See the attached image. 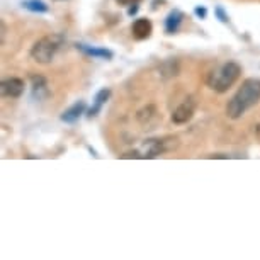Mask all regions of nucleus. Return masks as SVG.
<instances>
[{
    "instance_id": "obj_1",
    "label": "nucleus",
    "mask_w": 260,
    "mask_h": 260,
    "mask_svg": "<svg viewBox=\"0 0 260 260\" xmlns=\"http://www.w3.org/2000/svg\"><path fill=\"white\" fill-rule=\"evenodd\" d=\"M260 101V80L258 78H247L238 92L232 97L226 106V114L230 119H238L248 109H252Z\"/></svg>"
},
{
    "instance_id": "obj_2",
    "label": "nucleus",
    "mask_w": 260,
    "mask_h": 260,
    "mask_svg": "<svg viewBox=\"0 0 260 260\" xmlns=\"http://www.w3.org/2000/svg\"><path fill=\"white\" fill-rule=\"evenodd\" d=\"M240 73H242V68H240L238 63L235 61H228L221 65L219 68H216L208 75V85L213 89L214 92H226L230 87L233 85L235 82L238 80Z\"/></svg>"
},
{
    "instance_id": "obj_3",
    "label": "nucleus",
    "mask_w": 260,
    "mask_h": 260,
    "mask_svg": "<svg viewBox=\"0 0 260 260\" xmlns=\"http://www.w3.org/2000/svg\"><path fill=\"white\" fill-rule=\"evenodd\" d=\"M63 41H65V38L61 34H50V36L41 38L31 48V58L34 61L43 63V65L50 63L53 60V56L56 55V51L60 50Z\"/></svg>"
},
{
    "instance_id": "obj_4",
    "label": "nucleus",
    "mask_w": 260,
    "mask_h": 260,
    "mask_svg": "<svg viewBox=\"0 0 260 260\" xmlns=\"http://www.w3.org/2000/svg\"><path fill=\"white\" fill-rule=\"evenodd\" d=\"M0 89H2V95L4 97H12V99H16V97H21L22 92H24V80L21 78H7V80L2 82V85H0Z\"/></svg>"
},
{
    "instance_id": "obj_5",
    "label": "nucleus",
    "mask_w": 260,
    "mask_h": 260,
    "mask_svg": "<svg viewBox=\"0 0 260 260\" xmlns=\"http://www.w3.org/2000/svg\"><path fill=\"white\" fill-rule=\"evenodd\" d=\"M192 114H194V102L189 99V101L182 102V104L174 111L172 121H174L175 124H185L187 121H190Z\"/></svg>"
},
{
    "instance_id": "obj_6",
    "label": "nucleus",
    "mask_w": 260,
    "mask_h": 260,
    "mask_svg": "<svg viewBox=\"0 0 260 260\" xmlns=\"http://www.w3.org/2000/svg\"><path fill=\"white\" fill-rule=\"evenodd\" d=\"M131 31H133V36L136 39H148L151 36V32H153V24L148 19H136Z\"/></svg>"
},
{
    "instance_id": "obj_7",
    "label": "nucleus",
    "mask_w": 260,
    "mask_h": 260,
    "mask_svg": "<svg viewBox=\"0 0 260 260\" xmlns=\"http://www.w3.org/2000/svg\"><path fill=\"white\" fill-rule=\"evenodd\" d=\"M184 21V14L180 11H172L165 19V31L167 34H174L179 31L180 24Z\"/></svg>"
},
{
    "instance_id": "obj_8",
    "label": "nucleus",
    "mask_w": 260,
    "mask_h": 260,
    "mask_svg": "<svg viewBox=\"0 0 260 260\" xmlns=\"http://www.w3.org/2000/svg\"><path fill=\"white\" fill-rule=\"evenodd\" d=\"M77 50H80L83 55L92 56V58H104V60H111L112 51L106 50V48H94V46H87V45H77Z\"/></svg>"
},
{
    "instance_id": "obj_9",
    "label": "nucleus",
    "mask_w": 260,
    "mask_h": 260,
    "mask_svg": "<svg viewBox=\"0 0 260 260\" xmlns=\"http://www.w3.org/2000/svg\"><path fill=\"white\" fill-rule=\"evenodd\" d=\"M85 102L80 101V102H75L70 109H67L65 112L61 114V121L63 122H75L78 117H80L83 112H85Z\"/></svg>"
},
{
    "instance_id": "obj_10",
    "label": "nucleus",
    "mask_w": 260,
    "mask_h": 260,
    "mask_svg": "<svg viewBox=\"0 0 260 260\" xmlns=\"http://www.w3.org/2000/svg\"><path fill=\"white\" fill-rule=\"evenodd\" d=\"M109 95H111V90L109 89H102V90L97 92L95 101H94V106H92L90 109H89V117H94V116L99 114L101 109H102V106H104L106 102H107V99H109Z\"/></svg>"
},
{
    "instance_id": "obj_11",
    "label": "nucleus",
    "mask_w": 260,
    "mask_h": 260,
    "mask_svg": "<svg viewBox=\"0 0 260 260\" xmlns=\"http://www.w3.org/2000/svg\"><path fill=\"white\" fill-rule=\"evenodd\" d=\"M32 82V95L38 97V99H43V97L48 95V85H46V80L43 77H32L31 78Z\"/></svg>"
},
{
    "instance_id": "obj_12",
    "label": "nucleus",
    "mask_w": 260,
    "mask_h": 260,
    "mask_svg": "<svg viewBox=\"0 0 260 260\" xmlns=\"http://www.w3.org/2000/svg\"><path fill=\"white\" fill-rule=\"evenodd\" d=\"M22 7L31 12H38V14H45L50 11V7H48L43 0H24Z\"/></svg>"
},
{
    "instance_id": "obj_13",
    "label": "nucleus",
    "mask_w": 260,
    "mask_h": 260,
    "mask_svg": "<svg viewBox=\"0 0 260 260\" xmlns=\"http://www.w3.org/2000/svg\"><path fill=\"white\" fill-rule=\"evenodd\" d=\"M216 16L219 17V21H221V22H228V16H226V14H224V11H223L221 7L216 9Z\"/></svg>"
},
{
    "instance_id": "obj_14",
    "label": "nucleus",
    "mask_w": 260,
    "mask_h": 260,
    "mask_svg": "<svg viewBox=\"0 0 260 260\" xmlns=\"http://www.w3.org/2000/svg\"><path fill=\"white\" fill-rule=\"evenodd\" d=\"M116 2L121 6H136V4H140V0H116Z\"/></svg>"
},
{
    "instance_id": "obj_15",
    "label": "nucleus",
    "mask_w": 260,
    "mask_h": 260,
    "mask_svg": "<svg viewBox=\"0 0 260 260\" xmlns=\"http://www.w3.org/2000/svg\"><path fill=\"white\" fill-rule=\"evenodd\" d=\"M194 12H196V16H199V17H206V14H208V11H206V7H196L194 9Z\"/></svg>"
},
{
    "instance_id": "obj_16",
    "label": "nucleus",
    "mask_w": 260,
    "mask_h": 260,
    "mask_svg": "<svg viewBox=\"0 0 260 260\" xmlns=\"http://www.w3.org/2000/svg\"><path fill=\"white\" fill-rule=\"evenodd\" d=\"M136 12H138V4H136L135 7H131L129 11H127V14H129V16H133V14H136Z\"/></svg>"
},
{
    "instance_id": "obj_17",
    "label": "nucleus",
    "mask_w": 260,
    "mask_h": 260,
    "mask_svg": "<svg viewBox=\"0 0 260 260\" xmlns=\"http://www.w3.org/2000/svg\"><path fill=\"white\" fill-rule=\"evenodd\" d=\"M58 2H61V0H58Z\"/></svg>"
}]
</instances>
